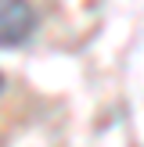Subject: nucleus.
I'll return each mask as SVG.
<instances>
[{"label":"nucleus","mask_w":144,"mask_h":147,"mask_svg":"<svg viewBox=\"0 0 144 147\" xmlns=\"http://www.w3.org/2000/svg\"><path fill=\"white\" fill-rule=\"evenodd\" d=\"M36 32V11L29 0H0V50L29 43Z\"/></svg>","instance_id":"nucleus-1"},{"label":"nucleus","mask_w":144,"mask_h":147,"mask_svg":"<svg viewBox=\"0 0 144 147\" xmlns=\"http://www.w3.org/2000/svg\"><path fill=\"white\" fill-rule=\"evenodd\" d=\"M0 90H4V76H0Z\"/></svg>","instance_id":"nucleus-2"}]
</instances>
